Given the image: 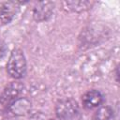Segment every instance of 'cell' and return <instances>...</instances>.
I'll list each match as a JSON object with an SVG mask.
<instances>
[{
  "label": "cell",
  "mask_w": 120,
  "mask_h": 120,
  "mask_svg": "<svg viewBox=\"0 0 120 120\" xmlns=\"http://www.w3.org/2000/svg\"><path fill=\"white\" fill-rule=\"evenodd\" d=\"M55 113L59 120H82L79 105L70 98H63L56 103Z\"/></svg>",
  "instance_id": "cell-1"
},
{
  "label": "cell",
  "mask_w": 120,
  "mask_h": 120,
  "mask_svg": "<svg viewBox=\"0 0 120 120\" xmlns=\"http://www.w3.org/2000/svg\"><path fill=\"white\" fill-rule=\"evenodd\" d=\"M7 71L14 79H21L26 73V60L22 50L14 49L7 63Z\"/></svg>",
  "instance_id": "cell-2"
},
{
  "label": "cell",
  "mask_w": 120,
  "mask_h": 120,
  "mask_svg": "<svg viewBox=\"0 0 120 120\" xmlns=\"http://www.w3.org/2000/svg\"><path fill=\"white\" fill-rule=\"evenodd\" d=\"M54 8V4L49 1L38 2L33 9V17L37 22H43L48 20Z\"/></svg>",
  "instance_id": "cell-3"
},
{
  "label": "cell",
  "mask_w": 120,
  "mask_h": 120,
  "mask_svg": "<svg viewBox=\"0 0 120 120\" xmlns=\"http://www.w3.org/2000/svg\"><path fill=\"white\" fill-rule=\"evenodd\" d=\"M22 85L19 82H12L6 87L2 96L0 97V102L5 106H10V104L16 100L17 97L19 96Z\"/></svg>",
  "instance_id": "cell-4"
},
{
  "label": "cell",
  "mask_w": 120,
  "mask_h": 120,
  "mask_svg": "<svg viewBox=\"0 0 120 120\" xmlns=\"http://www.w3.org/2000/svg\"><path fill=\"white\" fill-rule=\"evenodd\" d=\"M82 105L85 109L92 110L99 107L103 102V96L98 90H89L82 98Z\"/></svg>",
  "instance_id": "cell-5"
},
{
  "label": "cell",
  "mask_w": 120,
  "mask_h": 120,
  "mask_svg": "<svg viewBox=\"0 0 120 120\" xmlns=\"http://www.w3.org/2000/svg\"><path fill=\"white\" fill-rule=\"evenodd\" d=\"M19 2H5L0 7V20L3 23L10 22L19 10Z\"/></svg>",
  "instance_id": "cell-6"
},
{
  "label": "cell",
  "mask_w": 120,
  "mask_h": 120,
  "mask_svg": "<svg viewBox=\"0 0 120 120\" xmlns=\"http://www.w3.org/2000/svg\"><path fill=\"white\" fill-rule=\"evenodd\" d=\"M63 8L67 11L72 12H82L84 10L89 9L94 2L91 1H64Z\"/></svg>",
  "instance_id": "cell-7"
},
{
  "label": "cell",
  "mask_w": 120,
  "mask_h": 120,
  "mask_svg": "<svg viewBox=\"0 0 120 120\" xmlns=\"http://www.w3.org/2000/svg\"><path fill=\"white\" fill-rule=\"evenodd\" d=\"M29 108H30V102L24 98L15 100L9 106V109L12 111L14 114H23L29 110Z\"/></svg>",
  "instance_id": "cell-8"
},
{
  "label": "cell",
  "mask_w": 120,
  "mask_h": 120,
  "mask_svg": "<svg viewBox=\"0 0 120 120\" xmlns=\"http://www.w3.org/2000/svg\"><path fill=\"white\" fill-rule=\"evenodd\" d=\"M113 117V110L110 106L99 107L94 114V120H111Z\"/></svg>",
  "instance_id": "cell-9"
},
{
  "label": "cell",
  "mask_w": 120,
  "mask_h": 120,
  "mask_svg": "<svg viewBox=\"0 0 120 120\" xmlns=\"http://www.w3.org/2000/svg\"><path fill=\"white\" fill-rule=\"evenodd\" d=\"M6 52H7V48H6V46H5L4 44L0 43V60L3 59V57H4L5 54H6Z\"/></svg>",
  "instance_id": "cell-10"
},
{
  "label": "cell",
  "mask_w": 120,
  "mask_h": 120,
  "mask_svg": "<svg viewBox=\"0 0 120 120\" xmlns=\"http://www.w3.org/2000/svg\"><path fill=\"white\" fill-rule=\"evenodd\" d=\"M111 120H113V117H112V119H111Z\"/></svg>",
  "instance_id": "cell-11"
}]
</instances>
